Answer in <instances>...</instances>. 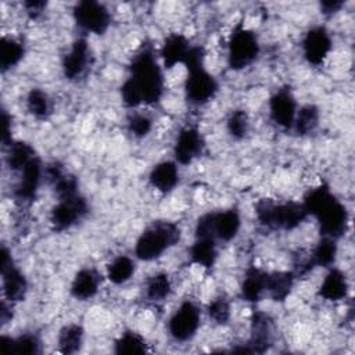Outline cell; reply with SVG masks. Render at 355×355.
<instances>
[{
	"label": "cell",
	"mask_w": 355,
	"mask_h": 355,
	"mask_svg": "<svg viewBox=\"0 0 355 355\" xmlns=\"http://www.w3.org/2000/svg\"><path fill=\"white\" fill-rule=\"evenodd\" d=\"M165 90L164 67L150 44H143L129 62L128 78L121 85V100L128 108L157 104Z\"/></svg>",
	"instance_id": "6da1fadb"
},
{
	"label": "cell",
	"mask_w": 355,
	"mask_h": 355,
	"mask_svg": "<svg viewBox=\"0 0 355 355\" xmlns=\"http://www.w3.org/2000/svg\"><path fill=\"white\" fill-rule=\"evenodd\" d=\"M301 202L308 216L316 219L322 237L338 240L345 234L349 220L348 209L334 196L327 183L311 189Z\"/></svg>",
	"instance_id": "7a4b0ae2"
},
{
	"label": "cell",
	"mask_w": 355,
	"mask_h": 355,
	"mask_svg": "<svg viewBox=\"0 0 355 355\" xmlns=\"http://www.w3.org/2000/svg\"><path fill=\"white\" fill-rule=\"evenodd\" d=\"M205 49L202 46H191L184 65L187 69V76L184 80V94L186 100L194 105L201 107L209 103L219 90V83L216 78L205 68Z\"/></svg>",
	"instance_id": "3957f363"
},
{
	"label": "cell",
	"mask_w": 355,
	"mask_h": 355,
	"mask_svg": "<svg viewBox=\"0 0 355 355\" xmlns=\"http://www.w3.org/2000/svg\"><path fill=\"white\" fill-rule=\"evenodd\" d=\"M182 230L171 220H154L137 237L135 255L137 259L150 262L162 257L180 241Z\"/></svg>",
	"instance_id": "277c9868"
},
{
	"label": "cell",
	"mask_w": 355,
	"mask_h": 355,
	"mask_svg": "<svg viewBox=\"0 0 355 355\" xmlns=\"http://www.w3.org/2000/svg\"><path fill=\"white\" fill-rule=\"evenodd\" d=\"M255 216L259 225L269 230L288 232L298 227L308 214L302 202L262 198L255 204Z\"/></svg>",
	"instance_id": "5b68a950"
},
{
	"label": "cell",
	"mask_w": 355,
	"mask_h": 355,
	"mask_svg": "<svg viewBox=\"0 0 355 355\" xmlns=\"http://www.w3.org/2000/svg\"><path fill=\"white\" fill-rule=\"evenodd\" d=\"M258 36L248 29L243 21L237 22L227 39V65L233 71L250 67L259 55Z\"/></svg>",
	"instance_id": "8992f818"
},
{
	"label": "cell",
	"mask_w": 355,
	"mask_h": 355,
	"mask_svg": "<svg viewBox=\"0 0 355 355\" xmlns=\"http://www.w3.org/2000/svg\"><path fill=\"white\" fill-rule=\"evenodd\" d=\"M72 18L76 26L93 35H104L111 25V14L108 8L94 0H83L73 6Z\"/></svg>",
	"instance_id": "52a82bcc"
},
{
	"label": "cell",
	"mask_w": 355,
	"mask_h": 355,
	"mask_svg": "<svg viewBox=\"0 0 355 355\" xmlns=\"http://www.w3.org/2000/svg\"><path fill=\"white\" fill-rule=\"evenodd\" d=\"M201 311L196 302L186 300L172 313L168 322V331L178 343L190 341L198 331Z\"/></svg>",
	"instance_id": "ba28073f"
},
{
	"label": "cell",
	"mask_w": 355,
	"mask_h": 355,
	"mask_svg": "<svg viewBox=\"0 0 355 355\" xmlns=\"http://www.w3.org/2000/svg\"><path fill=\"white\" fill-rule=\"evenodd\" d=\"M89 212L86 198L79 193L76 196L57 200L50 211V225L55 232H64L79 223Z\"/></svg>",
	"instance_id": "9c48e42d"
},
{
	"label": "cell",
	"mask_w": 355,
	"mask_h": 355,
	"mask_svg": "<svg viewBox=\"0 0 355 355\" xmlns=\"http://www.w3.org/2000/svg\"><path fill=\"white\" fill-rule=\"evenodd\" d=\"M0 270L4 300L11 304L24 301L28 293V280L21 269L14 263L11 252L6 245L0 250Z\"/></svg>",
	"instance_id": "30bf717a"
},
{
	"label": "cell",
	"mask_w": 355,
	"mask_h": 355,
	"mask_svg": "<svg viewBox=\"0 0 355 355\" xmlns=\"http://www.w3.org/2000/svg\"><path fill=\"white\" fill-rule=\"evenodd\" d=\"M301 49L302 55L309 65H323L333 49V40L329 31L322 25L309 28L302 37Z\"/></svg>",
	"instance_id": "8fae6325"
},
{
	"label": "cell",
	"mask_w": 355,
	"mask_h": 355,
	"mask_svg": "<svg viewBox=\"0 0 355 355\" xmlns=\"http://www.w3.org/2000/svg\"><path fill=\"white\" fill-rule=\"evenodd\" d=\"M93 61V53L85 37L75 39L61 61L62 75L68 80H78L87 73Z\"/></svg>",
	"instance_id": "7c38bea8"
},
{
	"label": "cell",
	"mask_w": 355,
	"mask_h": 355,
	"mask_svg": "<svg viewBox=\"0 0 355 355\" xmlns=\"http://www.w3.org/2000/svg\"><path fill=\"white\" fill-rule=\"evenodd\" d=\"M273 343V322L270 316L265 312L255 311L251 316L250 324V338L241 348H234L236 352L247 354H262L269 349Z\"/></svg>",
	"instance_id": "4fadbf2b"
},
{
	"label": "cell",
	"mask_w": 355,
	"mask_h": 355,
	"mask_svg": "<svg viewBox=\"0 0 355 355\" xmlns=\"http://www.w3.org/2000/svg\"><path fill=\"white\" fill-rule=\"evenodd\" d=\"M205 148V140L197 126H184L176 136L173 144V161L179 165H190L201 157Z\"/></svg>",
	"instance_id": "5bb4252c"
},
{
	"label": "cell",
	"mask_w": 355,
	"mask_h": 355,
	"mask_svg": "<svg viewBox=\"0 0 355 355\" xmlns=\"http://www.w3.org/2000/svg\"><path fill=\"white\" fill-rule=\"evenodd\" d=\"M18 182L14 189V198L19 204H31L35 201L42 179L44 178V166L36 155L19 172Z\"/></svg>",
	"instance_id": "9a60e30c"
},
{
	"label": "cell",
	"mask_w": 355,
	"mask_h": 355,
	"mask_svg": "<svg viewBox=\"0 0 355 355\" xmlns=\"http://www.w3.org/2000/svg\"><path fill=\"white\" fill-rule=\"evenodd\" d=\"M298 104L293 90L288 86H282L273 92L269 98L270 119L283 129H293Z\"/></svg>",
	"instance_id": "2e32d148"
},
{
	"label": "cell",
	"mask_w": 355,
	"mask_h": 355,
	"mask_svg": "<svg viewBox=\"0 0 355 355\" xmlns=\"http://www.w3.org/2000/svg\"><path fill=\"white\" fill-rule=\"evenodd\" d=\"M241 229V215L236 208L212 211V230L218 241L229 243Z\"/></svg>",
	"instance_id": "e0dca14e"
},
{
	"label": "cell",
	"mask_w": 355,
	"mask_h": 355,
	"mask_svg": "<svg viewBox=\"0 0 355 355\" xmlns=\"http://www.w3.org/2000/svg\"><path fill=\"white\" fill-rule=\"evenodd\" d=\"M190 42L182 33H169L159 49V61L164 68L171 69L178 64H183L190 49Z\"/></svg>",
	"instance_id": "ac0fdd59"
},
{
	"label": "cell",
	"mask_w": 355,
	"mask_h": 355,
	"mask_svg": "<svg viewBox=\"0 0 355 355\" xmlns=\"http://www.w3.org/2000/svg\"><path fill=\"white\" fill-rule=\"evenodd\" d=\"M101 286V275L93 268H82L79 269L69 287V293L75 300L86 301L93 298Z\"/></svg>",
	"instance_id": "d6986e66"
},
{
	"label": "cell",
	"mask_w": 355,
	"mask_h": 355,
	"mask_svg": "<svg viewBox=\"0 0 355 355\" xmlns=\"http://www.w3.org/2000/svg\"><path fill=\"white\" fill-rule=\"evenodd\" d=\"M348 290H349V284H348L347 275L341 269L331 266L324 275L319 286L318 294L326 301L337 302L344 300L348 295Z\"/></svg>",
	"instance_id": "ffe728a7"
},
{
	"label": "cell",
	"mask_w": 355,
	"mask_h": 355,
	"mask_svg": "<svg viewBox=\"0 0 355 355\" xmlns=\"http://www.w3.org/2000/svg\"><path fill=\"white\" fill-rule=\"evenodd\" d=\"M179 179V166L175 161H161L155 164L148 173L150 184L162 194L171 193L178 186Z\"/></svg>",
	"instance_id": "44dd1931"
},
{
	"label": "cell",
	"mask_w": 355,
	"mask_h": 355,
	"mask_svg": "<svg viewBox=\"0 0 355 355\" xmlns=\"http://www.w3.org/2000/svg\"><path fill=\"white\" fill-rule=\"evenodd\" d=\"M241 298L250 304L258 302L266 293V272L257 266L245 269L240 284Z\"/></svg>",
	"instance_id": "7402d4cb"
},
{
	"label": "cell",
	"mask_w": 355,
	"mask_h": 355,
	"mask_svg": "<svg viewBox=\"0 0 355 355\" xmlns=\"http://www.w3.org/2000/svg\"><path fill=\"white\" fill-rule=\"evenodd\" d=\"M295 279L293 270L266 272V294L275 302L286 301L294 288Z\"/></svg>",
	"instance_id": "603a6c76"
},
{
	"label": "cell",
	"mask_w": 355,
	"mask_h": 355,
	"mask_svg": "<svg viewBox=\"0 0 355 355\" xmlns=\"http://www.w3.org/2000/svg\"><path fill=\"white\" fill-rule=\"evenodd\" d=\"M1 348L4 354L36 355L42 352V341L35 333H22L17 337L1 336Z\"/></svg>",
	"instance_id": "cb8c5ba5"
},
{
	"label": "cell",
	"mask_w": 355,
	"mask_h": 355,
	"mask_svg": "<svg viewBox=\"0 0 355 355\" xmlns=\"http://www.w3.org/2000/svg\"><path fill=\"white\" fill-rule=\"evenodd\" d=\"M189 255L193 263L211 269L218 259V241L212 237H194Z\"/></svg>",
	"instance_id": "d4e9b609"
},
{
	"label": "cell",
	"mask_w": 355,
	"mask_h": 355,
	"mask_svg": "<svg viewBox=\"0 0 355 355\" xmlns=\"http://www.w3.org/2000/svg\"><path fill=\"white\" fill-rule=\"evenodd\" d=\"M338 240L330 239V237H320V240L316 243V245L312 248L309 257V261L313 268H331L336 263L337 254H338Z\"/></svg>",
	"instance_id": "484cf974"
},
{
	"label": "cell",
	"mask_w": 355,
	"mask_h": 355,
	"mask_svg": "<svg viewBox=\"0 0 355 355\" xmlns=\"http://www.w3.org/2000/svg\"><path fill=\"white\" fill-rule=\"evenodd\" d=\"M85 340V330L78 323H69L60 329L57 336V345L61 354H75L80 351Z\"/></svg>",
	"instance_id": "4316f807"
},
{
	"label": "cell",
	"mask_w": 355,
	"mask_h": 355,
	"mask_svg": "<svg viewBox=\"0 0 355 355\" xmlns=\"http://www.w3.org/2000/svg\"><path fill=\"white\" fill-rule=\"evenodd\" d=\"M25 55V46L12 36H3L0 42V69L7 72L17 67Z\"/></svg>",
	"instance_id": "83f0119b"
},
{
	"label": "cell",
	"mask_w": 355,
	"mask_h": 355,
	"mask_svg": "<svg viewBox=\"0 0 355 355\" xmlns=\"http://www.w3.org/2000/svg\"><path fill=\"white\" fill-rule=\"evenodd\" d=\"M35 148L24 140H14L7 147L6 164L11 172H19L29 161L36 157Z\"/></svg>",
	"instance_id": "f1b7e54d"
},
{
	"label": "cell",
	"mask_w": 355,
	"mask_h": 355,
	"mask_svg": "<svg viewBox=\"0 0 355 355\" xmlns=\"http://www.w3.org/2000/svg\"><path fill=\"white\" fill-rule=\"evenodd\" d=\"M136 272L135 261L128 255H118L115 257L105 269L107 279L112 284H125L129 282Z\"/></svg>",
	"instance_id": "f546056e"
},
{
	"label": "cell",
	"mask_w": 355,
	"mask_h": 355,
	"mask_svg": "<svg viewBox=\"0 0 355 355\" xmlns=\"http://www.w3.org/2000/svg\"><path fill=\"white\" fill-rule=\"evenodd\" d=\"M320 121V111L315 104H305L297 110L293 129L298 136H308L315 132Z\"/></svg>",
	"instance_id": "4dcf8cb0"
},
{
	"label": "cell",
	"mask_w": 355,
	"mask_h": 355,
	"mask_svg": "<svg viewBox=\"0 0 355 355\" xmlns=\"http://www.w3.org/2000/svg\"><path fill=\"white\" fill-rule=\"evenodd\" d=\"M25 104L28 112L39 121H46L51 115V100L49 94L39 87H32L28 92Z\"/></svg>",
	"instance_id": "1f68e13d"
},
{
	"label": "cell",
	"mask_w": 355,
	"mask_h": 355,
	"mask_svg": "<svg viewBox=\"0 0 355 355\" xmlns=\"http://www.w3.org/2000/svg\"><path fill=\"white\" fill-rule=\"evenodd\" d=\"M147 351L148 344L146 338L135 330H126L121 333L114 343L115 354H144Z\"/></svg>",
	"instance_id": "d6a6232c"
},
{
	"label": "cell",
	"mask_w": 355,
	"mask_h": 355,
	"mask_svg": "<svg viewBox=\"0 0 355 355\" xmlns=\"http://www.w3.org/2000/svg\"><path fill=\"white\" fill-rule=\"evenodd\" d=\"M172 293L171 276L165 272H158L153 275L146 283V298L153 302H159L166 300Z\"/></svg>",
	"instance_id": "836d02e7"
},
{
	"label": "cell",
	"mask_w": 355,
	"mask_h": 355,
	"mask_svg": "<svg viewBox=\"0 0 355 355\" xmlns=\"http://www.w3.org/2000/svg\"><path fill=\"white\" fill-rule=\"evenodd\" d=\"M226 129L232 139L234 140L244 139L250 130V116L247 111L243 108L232 110L226 119Z\"/></svg>",
	"instance_id": "e575fe53"
},
{
	"label": "cell",
	"mask_w": 355,
	"mask_h": 355,
	"mask_svg": "<svg viewBox=\"0 0 355 355\" xmlns=\"http://www.w3.org/2000/svg\"><path fill=\"white\" fill-rule=\"evenodd\" d=\"M126 128H128V132L133 137L143 139V137H146L151 132V129H153V119L147 114L133 112L126 119Z\"/></svg>",
	"instance_id": "d590c367"
},
{
	"label": "cell",
	"mask_w": 355,
	"mask_h": 355,
	"mask_svg": "<svg viewBox=\"0 0 355 355\" xmlns=\"http://www.w3.org/2000/svg\"><path fill=\"white\" fill-rule=\"evenodd\" d=\"M207 313H208L209 319L214 320V323L220 324V326L226 324L230 320V315H232L229 300L223 295L214 298L212 301H209V304L207 306Z\"/></svg>",
	"instance_id": "8d00e7d4"
},
{
	"label": "cell",
	"mask_w": 355,
	"mask_h": 355,
	"mask_svg": "<svg viewBox=\"0 0 355 355\" xmlns=\"http://www.w3.org/2000/svg\"><path fill=\"white\" fill-rule=\"evenodd\" d=\"M55 196L58 200L61 198H68L72 196L79 194V180L75 175L69 173L68 171L51 184Z\"/></svg>",
	"instance_id": "74e56055"
},
{
	"label": "cell",
	"mask_w": 355,
	"mask_h": 355,
	"mask_svg": "<svg viewBox=\"0 0 355 355\" xmlns=\"http://www.w3.org/2000/svg\"><path fill=\"white\" fill-rule=\"evenodd\" d=\"M12 133V122L11 115L7 112L6 108L1 110V143L4 147H8L14 140L11 137Z\"/></svg>",
	"instance_id": "f35d334b"
},
{
	"label": "cell",
	"mask_w": 355,
	"mask_h": 355,
	"mask_svg": "<svg viewBox=\"0 0 355 355\" xmlns=\"http://www.w3.org/2000/svg\"><path fill=\"white\" fill-rule=\"evenodd\" d=\"M22 7L25 8L26 14L31 17V18H37L39 15L43 14V11L46 10L47 7V3L46 1H42V0H28V1H24L22 3Z\"/></svg>",
	"instance_id": "ab89813d"
},
{
	"label": "cell",
	"mask_w": 355,
	"mask_h": 355,
	"mask_svg": "<svg viewBox=\"0 0 355 355\" xmlns=\"http://www.w3.org/2000/svg\"><path fill=\"white\" fill-rule=\"evenodd\" d=\"M320 12L324 15H333L337 11L341 10V7L344 6L343 0H324L320 1Z\"/></svg>",
	"instance_id": "60d3db41"
},
{
	"label": "cell",
	"mask_w": 355,
	"mask_h": 355,
	"mask_svg": "<svg viewBox=\"0 0 355 355\" xmlns=\"http://www.w3.org/2000/svg\"><path fill=\"white\" fill-rule=\"evenodd\" d=\"M11 306H12V304L8 302L7 300L1 301V304H0V322H1V324H6L12 319Z\"/></svg>",
	"instance_id": "b9f144b4"
}]
</instances>
